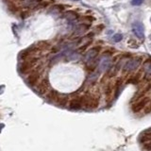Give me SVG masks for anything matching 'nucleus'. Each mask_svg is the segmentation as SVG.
Instances as JSON below:
<instances>
[{"instance_id": "obj_20", "label": "nucleus", "mask_w": 151, "mask_h": 151, "mask_svg": "<svg viewBox=\"0 0 151 151\" xmlns=\"http://www.w3.org/2000/svg\"><path fill=\"white\" fill-rule=\"evenodd\" d=\"M89 28V25H85V24H81V25H79L77 29H76V34L78 35H80L82 34V33H84L85 31H86L87 29Z\"/></svg>"}, {"instance_id": "obj_6", "label": "nucleus", "mask_w": 151, "mask_h": 151, "mask_svg": "<svg viewBox=\"0 0 151 151\" xmlns=\"http://www.w3.org/2000/svg\"><path fill=\"white\" fill-rule=\"evenodd\" d=\"M132 32L138 39H145V27L141 22H134L132 24Z\"/></svg>"}, {"instance_id": "obj_2", "label": "nucleus", "mask_w": 151, "mask_h": 151, "mask_svg": "<svg viewBox=\"0 0 151 151\" xmlns=\"http://www.w3.org/2000/svg\"><path fill=\"white\" fill-rule=\"evenodd\" d=\"M83 100V108L86 110H96L98 108L99 103H100V99L98 96H94V94H84L82 96Z\"/></svg>"}, {"instance_id": "obj_13", "label": "nucleus", "mask_w": 151, "mask_h": 151, "mask_svg": "<svg viewBox=\"0 0 151 151\" xmlns=\"http://www.w3.org/2000/svg\"><path fill=\"white\" fill-rule=\"evenodd\" d=\"M100 74H101V72H100V70H96V71H93V72H92L91 74H90L89 76H88V78H87V79H86V81H85L84 83L86 84V83H88L89 85H93L94 83H96V81H97V79H98V78H99V76H100Z\"/></svg>"}, {"instance_id": "obj_5", "label": "nucleus", "mask_w": 151, "mask_h": 151, "mask_svg": "<svg viewBox=\"0 0 151 151\" xmlns=\"http://www.w3.org/2000/svg\"><path fill=\"white\" fill-rule=\"evenodd\" d=\"M68 107L71 111H79L83 108V100H82V96H78L73 97L69 101Z\"/></svg>"}, {"instance_id": "obj_22", "label": "nucleus", "mask_w": 151, "mask_h": 151, "mask_svg": "<svg viewBox=\"0 0 151 151\" xmlns=\"http://www.w3.org/2000/svg\"><path fill=\"white\" fill-rule=\"evenodd\" d=\"M92 42H93V39H92V40H88L86 42H85L84 45H82L80 46L79 48L78 49V53H82V52H84L85 50H86V49L88 48V46H89V45H91Z\"/></svg>"}, {"instance_id": "obj_31", "label": "nucleus", "mask_w": 151, "mask_h": 151, "mask_svg": "<svg viewBox=\"0 0 151 151\" xmlns=\"http://www.w3.org/2000/svg\"><path fill=\"white\" fill-rule=\"evenodd\" d=\"M149 39H150V40H151V34H150V35H149Z\"/></svg>"}, {"instance_id": "obj_27", "label": "nucleus", "mask_w": 151, "mask_h": 151, "mask_svg": "<svg viewBox=\"0 0 151 151\" xmlns=\"http://www.w3.org/2000/svg\"><path fill=\"white\" fill-rule=\"evenodd\" d=\"M9 9L11 12H17V7L15 6V5H13V4H9Z\"/></svg>"}, {"instance_id": "obj_8", "label": "nucleus", "mask_w": 151, "mask_h": 151, "mask_svg": "<svg viewBox=\"0 0 151 151\" xmlns=\"http://www.w3.org/2000/svg\"><path fill=\"white\" fill-rule=\"evenodd\" d=\"M150 101V99L148 97H143L139 99V101L135 102L133 105L131 107V111H133L134 113H138L141 111H143L144 109L145 108V106L147 105L148 102Z\"/></svg>"}, {"instance_id": "obj_24", "label": "nucleus", "mask_w": 151, "mask_h": 151, "mask_svg": "<svg viewBox=\"0 0 151 151\" xmlns=\"http://www.w3.org/2000/svg\"><path fill=\"white\" fill-rule=\"evenodd\" d=\"M148 113H151V100L145 108V114H148Z\"/></svg>"}, {"instance_id": "obj_17", "label": "nucleus", "mask_w": 151, "mask_h": 151, "mask_svg": "<svg viewBox=\"0 0 151 151\" xmlns=\"http://www.w3.org/2000/svg\"><path fill=\"white\" fill-rule=\"evenodd\" d=\"M113 91H114V84L112 83H107L104 87V93L106 94L107 97H110Z\"/></svg>"}, {"instance_id": "obj_10", "label": "nucleus", "mask_w": 151, "mask_h": 151, "mask_svg": "<svg viewBox=\"0 0 151 151\" xmlns=\"http://www.w3.org/2000/svg\"><path fill=\"white\" fill-rule=\"evenodd\" d=\"M121 64H122V61L119 60L114 65H112L111 67L107 71V73L105 74V76H104V78H114L115 76L118 74V72L120 71V69H121Z\"/></svg>"}, {"instance_id": "obj_9", "label": "nucleus", "mask_w": 151, "mask_h": 151, "mask_svg": "<svg viewBox=\"0 0 151 151\" xmlns=\"http://www.w3.org/2000/svg\"><path fill=\"white\" fill-rule=\"evenodd\" d=\"M101 50V46H94L93 48H91L90 50H88L86 52V54L84 56V61L87 63V61L93 60L94 59L97 58V56L99 54V52Z\"/></svg>"}, {"instance_id": "obj_3", "label": "nucleus", "mask_w": 151, "mask_h": 151, "mask_svg": "<svg viewBox=\"0 0 151 151\" xmlns=\"http://www.w3.org/2000/svg\"><path fill=\"white\" fill-rule=\"evenodd\" d=\"M41 78V70L40 68L35 69L34 71H31V72L28 74L27 78H26V82L29 87L31 88H35L39 83V80Z\"/></svg>"}, {"instance_id": "obj_25", "label": "nucleus", "mask_w": 151, "mask_h": 151, "mask_svg": "<svg viewBox=\"0 0 151 151\" xmlns=\"http://www.w3.org/2000/svg\"><path fill=\"white\" fill-rule=\"evenodd\" d=\"M144 3V0H131V5L133 6H140Z\"/></svg>"}, {"instance_id": "obj_30", "label": "nucleus", "mask_w": 151, "mask_h": 151, "mask_svg": "<svg viewBox=\"0 0 151 151\" xmlns=\"http://www.w3.org/2000/svg\"><path fill=\"white\" fill-rule=\"evenodd\" d=\"M72 1H80V0H72Z\"/></svg>"}, {"instance_id": "obj_4", "label": "nucleus", "mask_w": 151, "mask_h": 151, "mask_svg": "<svg viewBox=\"0 0 151 151\" xmlns=\"http://www.w3.org/2000/svg\"><path fill=\"white\" fill-rule=\"evenodd\" d=\"M142 63L141 58H133L130 59L125 63L124 67H123V72L124 73H130L132 71L136 70Z\"/></svg>"}, {"instance_id": "obj_28", "label": "nucleus", "mask_w": 151, "mask_h": 151, "mask_svg": "<svg viewBox=\"0 0 151 151\" xmlns=\"http://www.w3.org/2000/svg\"><path fill=\"white\" fill-rule=\"evenodd\" d=\"M29 15H30V13H29V12H28V11H25V12H23L21 13V17H22L23 19H25V18L28 17Z\"/></svg>"}, {"instance_id": "obj_18", "label": "nucleus", "mask_w": 151, "mask_h": 151, "mask_svg": "<svg viewBox=\"0 0 151 151\" xmlns=\"http://www.w3.org/2000/svg\"><path fill=\"white\" fill-rule=\"evenodd\" d=\"M140 81V73L139 74H136L134 76H131V77L127 80V84H138Z\"/></svg>"}, {"instance_id": "obj_19", "label": "nucleus", "mask_w": 151, "mask_h": 151, "mask_svg": "<svg viewBox=\"0 0 151 151\" xmlns=\"http://www.w3.org/2000/svg\"><path fill=\"white\" fill-rule=\"evenodd\" d=\"M36 46L38 49H41V50H45V49H47L50 47V44L48 42H45V41H41L39 42H37L36 44Z\"/></svg>"}, {"instance_id": "obj_32", "label": "nucleus", "mask_w": 151, "mask_h": 151, "mask_svg": "<svg viewBox=\"0 0 151 151\" xmlns=\"http://www.w3.org/2000/svg\"><path fill=\"white\" fill-rule=\"evenodd\" d=\"M150 48H151V45H150Z\"/></svg>"}, {"instance_id": "obj_21", "label": "nucleus", "mask_w": 151, "mask_h": 151, "mask_svg": "<svg viewBox=\"0 0 151 151\" xmlns=\"http://www.w3.org/2000/svg\"><path fill=\"white\" fill-rule=\"evenodd\" d=\"M64 17H66L68 19V20H76V19L78 18V14L77 12H75L73 11H69V12H66L64 13Z\"/></svg>"}, {"instance_id": "obj_16", "label": "nucleus", "mask_w": 151, "mask_h": 151, "mask_svg": "<svg viewBox=\"0 0 151 151\" xmlns=\"http://www.w3.org/2000/svg\"><path fill=\"white\" fill-rule=\"evenodd\" d=\"M69 96L67 94H60V97L58 99V101L56 102L55 105L60 107V108H64L69 104Z\"/></svg>"}, {"instance_id": "obj_1", "label": "nucleus", "mask_w": 151, "mask_h": 151, "mask_svg": "<svg viewBox=\"0 0 151 151\" xmlns=\"http://www.w3.org/2000/svg\"><path fill=\"white\" fill-rule=\"evenodd\" d=\"M39 59L36 58V57H32L26 60H24L23 63H21L18 66V72L21 76H26L27 74H29L31 72V70L33 67L37 64Z\"/></svg>"}, {"instance_id": "obj_26", "label": "nucleus", "mask_w": 151, "mask_h": 151, "mask_svg": "<svg viewBox=\"0 0 151 151\" xmlns=\"http://www.w3.org/2000/svg\"><path fill=\"white\" fill-rule=\"evenodd\" d=\"M129 45L130 47H132V48H138V47H139V45H137L133 40H129Z\"/></svg>"}, {"instance_id": "obj_14", "label": "nucleus", "mask_w": 151, "mask_h": 151, "mask_svg": "<svg viewBox=\"0 0 151 151\" xmlns=\"http://www.w3.org/2000/svg\"><path fill=\"white\" fill-rule=\"evenodd\" d=\"M46 101H48L49 103H53V104H56V102L58 101V99L60 97V93L55 91V90H51L48 93H46V96H45Z\"/></svg>"}, {"instance_id": "obj_11", "label": "nucleus", "mask_w": 151, "mask_h": 151, "mask_svg": "<svg viewBox=\"0 0 151 151\" xmlns=\"http://www.w3.org/2000/svg\"><path fill=\"white\" fill-rule=\"evenodd\" d=\"M111 66H112V60L110 59V57H103L100 60V63H99V70H100L101 73L107 72Z\"/></svg>"}, {"instance_id": "obj_7", "label": "nucleus", "mask_w": 151, "mask_h": 151, "mask_svg": "<svg viewBox=\"0 0 151 151\" xmlns=\"http://www.w3.org/2000/svg\"><path fill=\"white\" fill-rule=\"evenodd\" d=\"M49 82L48 79H42L40 81V83L37 85V88L35 89L36 93L39 94V96H46V93L49 92Z\"/></svg>"}, {"instance_id": "obj_15", "label": "nucleus", "mask_w": 151, "mask_h": 151, "mask_svg": "<svg viewBox=\"0 0 151 151\" xmlns=\"http://www.w3.org/2000/svg\"><path fill=\"white\" fill-rule=\"evenodd\" d=\"M99 63H100V60H98L97 59L87 61V63H85V68H86L87 71L92 73V72H93V71L96 70V67L99 65Z\"/></svg>"}, {"instance_id": "obj_12", "label": "nucleus", "mask_w": 151, "mask_h": 151, "mask_svg": "<svg viewBox=\"0 0 151 151\" xmlns=\"http://www.w3.org/2000/svg\"><path fill=\"white\" fill-rule=\"evenodd\" d=\"M123 85H124V79H123V78H118L114 82V91H113V93H114L113 99H114V100L119 97L123 90Z\"/></svg>"}, {"instance_id": "obj_29", "label": "nucleus", "mask_w": 151, "mask_h": 151, "mask_svg": "<svg viewBox=\"0 0 151 151\" xmlns=\"http://www.w3.org/2000/svg\"><path fill=\"white\" fill-rule=\"evenodd\" d=\"M144 147H145V149H146V150H151V141L147 142V143H145V144L144 145Z\"/></svg>"}, {"instance_id": "obj_23", "label": "nucleus", "mask_w": 151, "mask_h": 151, "mask_svg": "<svg viewBox=\"0 0 151 151\" xmlns=\"http://www.w3.org/2000/svg\"><path fill=\"white\" fill-rule=\"evenodd\" d=\"M112 40L115 42H119L123 40V35L121 34V33H116V34H114L112 36Z\"/></svg>"}, {"instance_id": "obj_33", "label": "nucleus", "mask_w": 151, "mask_h": 151, "mask_svg": "<svg viewBox=\"0 0 151 151\" xmlns=\"http://www.w3.org/2000/svg\"><path fill=\"white\" fill-rule=\"evenodd\" d=\"M150 21H151V18H150Z\"/></svg>"}]
</instances>
